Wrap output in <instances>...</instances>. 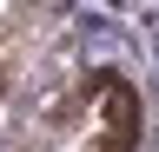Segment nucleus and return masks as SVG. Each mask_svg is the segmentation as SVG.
<instances>
[{"label":"nucleus","instance_id":"obj_1","mask_svg":"<svg viewBox=\"0 0 159 152\" xmlns=\"http://www.w3.org/2000/svg\"><path fill=\"white\" fill-rule=\"evenodd\" d=\"M86 99H93V119H99L106 152H133L139 145V93L119 80V73H93Z\"/></svg>","mask_w":159,"mask_h":152},{"label":"nucleus","instance_id":"obj_2","mask_svg":"<svg viewBox=\"0 0 159 152\" xmlns=\"http://www.w3.org/2000/svg\"><path fill=\"white\" fill-rule=\"evenodd\" d=\"M0 93H7V80H0Z\"/></svg>","mask_w":159,"mask_h":152}]
</instances>
